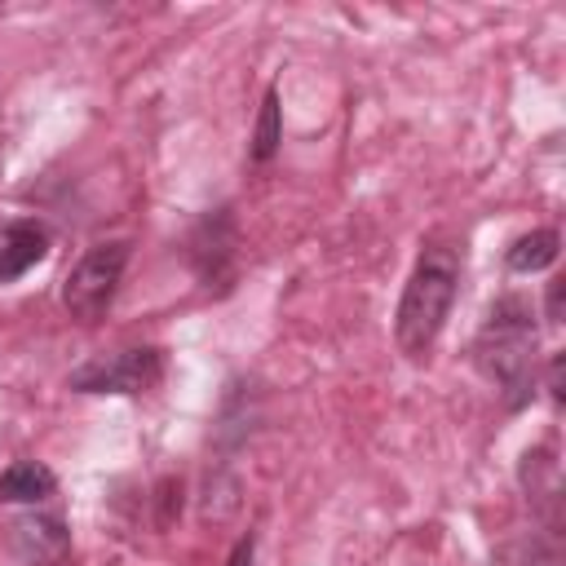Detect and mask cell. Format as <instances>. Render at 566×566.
Returning a JSON list of instances; mask_svg holds the SVG:
<instances>
[{"label":"cell","mask_w":566,"mask_h":566,"mask_svg":"<svg viewBox=\"0 0 566 566\" xmlns=\"http://www.w3.org/2000/svg\"><path fill=\"white\" fill-rule=\"evenodd\" d=\"M469 358L504 411H526L535 402L539 327H535V310L522 292H504L491 301V310L469 345Z\"/></svg>","instance_id":"cell-1"},{"label":"cell","mask_w":566,"mask_h":566,"mask_svg":"<svg viewBox=\"0 0 566 566\" xmlns=\"http://www.w3.org/2000/svg\"><path fill=\"white\" fill-rule=\"evenodd\" d=\"M460 248L451 243H438L429 239L402 283V296H398V314H394V340H398V354L420 363L429 358V349L438 345L451 310H455V296H460Z\"/></svg>","instance_id":"cell-2"},{"label":"cell","mask_w":566,"mask_h":566,"mask_svg":"<svg viewBox=\"0 0 566 566\" xmlns=\"http://www.w3.org/2000/svg\"><path fill=\"white\" fill-rule=\"evenodd\" d=\"M128 256H133V243L128 239L93 243L71 265V274L62 279V305H66V314L80 318V323H97L111 310V301H115V292L124 283Z\"/></svg>","instance_id":"cell-3"},{"label":"cell","mask_w":566,"mask_h":566,"mask_svg":"<svg viewBox=\"0 0 566 566\" xmlns=\"http://www.w3.org/2000/svg\"><path fill=\"white\" fill-rule=\"evenodd\" d=\"M164 349L159 345H133V349H115V354H97L88 363H80L66 376V389L75 394H150L164 380Z\"/></svg>","instance_id":"cell-4"},{"label":"cell","mask_w":566,"mask_h":566,"mask_svg":"<svg viewBox=\"0 0 566 566\" xmlns=\"http://www.w3.org/2000/svg\"><path fill=\"white\" fill-rule=\"evenodd\" d=\"M186 261L195 270V279L203 283V292H230L234 283V261H239V226H234V212L230 203L221 208H208L190 234H186Z\"/></svg>","instance_id":"cell-5"},{"label":"cell","mask_w":566,"mask_h":566,"mask_svg":"<svg viewBox=\"0 0 566 566\" xmlns=\"http://www.w3.org/2000/svg\"><path fill=\"white\" fill-rule=\"evenodd\" d=\"M517 486H522V495L531 504L535 526L562 531V464H557L553 442H539V447H526L522 451V460H517Z\"/></svg>","instance_id":"cell-6"},{"label":"cell","mask_w":566,"mask_h":566,"mask_svg":"<svg viewBox=\"0 0 566 566\" xmlns=\"http://www.w3.org/2000/svg\"><path fill=\"white\" fill-rule=\"evenodd\" d=\"M9 548L22 566H66L71 562V531L62 513H22L9 522Z\"/></svg>","instance_id":"cell-7"},{"label":"cell","mask_w":566,"mask_h":566,"mask_svg":"<svg viewBox=\"0 0 566 566\" xmlns=\"http://www.w3.org/2000/svg\"><path fill=\"white\" fill-rule=\"evenodd\" d=\"M49 226L35 217L0 221V283H18L27 270H35L49 256Z\"/></svg>","instance_id":"cell-8"},{"label":"cell","mask_w":566,"mask_h":566,"mask_svg":"<svg viewBox=\"0 0 566 566\" xmlns=\"http://www.w3.org/2000/svg\"><path fill=\"white\" fill-rule=\"evenodd\" d=\"M57 495V473L44 460H13L0 473V504H27L40 509Z\"/></svg>","instance_id":"cell-9"},{"label":"cell","mask_w":566,"mask_h":566,"mask_svg":"<svg viewBox=\"0 0 566 566\" xmlns=\"http://www.w3.org/2000/svg\"><path fill=\"white\" fill-rule=\"evenodd\" d=\"M557 252H562V234H557L553 226H544V230L517 234V239L509 243V252H504V265H509L513 274H539V270H548V265L557 261Z\"/></svg>","instance_id":"cell-10"},{"label":"cell","mask_w":566,"mask_h":566,"mask_svg":"<svg viewBox=\"0 0 566 566\" xmlns=\"http://www.w3.org/2000/svg\"><path fill=\"white\" fill-rule=\"evenodd\" d=\"M504 566H562V531L535 526L531 535H513L495 553Z\"/></svg>","instance_id":"cell-11"},{"label":"cell","mask_w":566,"mask_h":566,"mask_svg":"<svg viewBox=\"0 0 566 566\" xmlns=\"http://www.w3.org/2000/svg\"><path fill=\"white\" fill-rule=\"evenodd\" d=\"M279 142H283V119H279V88L270 84L265 97H261V115H256V128H252V146H248V159L252 164H270L279 155Z\"/></svg>","instance_id":"cell-12"},{"label":"cell","mask_w":566,"mask_h":566,"mask_svg":"<svg viewBox=\"0 0 566 566\" xmlns=\"http://www.w3.org/2000/svg\"><path fill=\"white\" fill-rule=\"evenodd\" d=\"M562 371H566V354L553 349V354H548V398H553V407L566 402V380H562Z\"/></svg>","instance_id":"cell-13"},{"label":"cell","mask_w":566,"mask_h":566,"mask_svg":"<svg viewBox=\"0 0 566 566\" xmlns=\"http://www.w3.org/2000/svg\"><path fill=\"white\" fill-rule=\"evenodd\" d=\"M562 301H566V279H548V292H544V318H548V327H562Z\"/></svg>","instance_id":"cell-14"},{"label":"cell","mask_w":566,"mask_h":566,"mask_svg":"<svg viewBox=\"0 0 566 566\" xmlns=\"http://www.w3.org/2000/svg\"><path fill=\"white\" fill-rule=\"evenodd\" d=\"M226 566H256V531H248V535H243V539L230 548Z\"/></svg>","instance_id":"cell-15"}]
</instances>
